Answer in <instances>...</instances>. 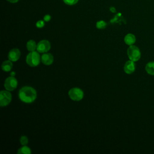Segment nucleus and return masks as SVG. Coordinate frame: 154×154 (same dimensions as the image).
Segmentation results:
<instances>
[{
	"label": "nucleus",
	"instance_id": "obj_1",
	"mask_svg": "<svg viewBox=\"0 0 154 154\" xmlns=\"http://www.w3.org/2000/svg\"><path fill=\"white\" fill-rule=\"evenodd\" d=\"M18 96L22 102L26 103H30L36 99L37 92L31 87L24 86L19 90Z\"/></svg>",
	"mask_w": 154,
	"mask_h": 154
},
{
	"label": "nucleus",
	"instance_id": "obj_2",
	"mask_svg": "<svg viewBox=\"0 0 154 154\" xmlns=\"http://www.w3.org/2000/svg\"><path fill=\"white\" fill-rule=\"evenodd\" d=\"M41 60V57L38 51L30 52L26 57V62L31 67L37 66Z\"/></svg>",
	"mask_w": 154,
	"mask_h": 154
},
{
	"label": "nucleus",
	"instance_id": "obj_3",
	"mask_svg": "<svg viewBox=\"0 0 154 154\" xmlns=\"http://www.w3.org/2000/svg\"><path fill=\"white\" fill-rule=\"evenodd\" d=\"M127 54L130 60L134 62L138 61L141 58V52L139 48L135 45H131L127 50Z\"/></svg>",
	"mask_w": 154,
	"mask_h": 154
},
{
	"label": "nucleus",
	"instance_id": "obj_4",
	"mask_svg": "<svg viewBox=\"0 0 154 154\" xmlns=\"http://www.w3.org/2000/svg\"><path fill=\"white\" fill-rule=\"evenodd\" d=\"M69 97L74 101H79L84 97L83 91L78 87H73L69 91Z\"/></svg>",
	"mask_w": 154,
	"mask_h": 154
},
{
	"label": "nucleus",
	"instance_id": "obj_5",
	"mask_svg": "<svg viewBox=\"0 0 154 154\" xmlns=\"http://www.w3.org/2000/svg\"><path fill=\"white\" fill-rule=\"evenodd\" d=\"M11 94L8 90H2L0 92V105L1 106H7L11 101Z\"/></svg>",
	"mask_w": 154,
	"mask_h": 154
},
{
	"label": "nucleus",
	"instance_id": "obj_6",
	"mask_svg": "<svg viewBox=\"0 0 154 154\" xmlns=\"http://www.w3.org/2000/svg\"><path fill=\"white\" fill-rule=\"evenodd\" d=\"M4 85L7 90L10 91H13L16 89L17 86V81L14 76H10L5 79Z\"/></svg>",
	"mask_w": 154,
	"mask_h": 154
},
{
	"label": "nucleus",
	"instance_id": "obj_7",
	"mask_svg": "<svg viewBox=\"0 0 154 154\" xmlns=\"http://www.w3.org/2000/svg\"><path fill=\"white\" fill-rule=\"evenodd\" d=\"M51 49V43L48 40H43L40 41L37 45V51L39 53H45Z\"/></svg>",
	"mask_w": 154,
	"mask_h": 154
},
{
	"label": "nucleus",
	"instance_id": "obj_8",
	"mask_svg": "<svg viewBox=\"0 0 154 154\" xmlns=\"http://www.w3.org/2000/svg\"><path fill=\"white\" fill-rule=\"evenodd\" d=\"M20 57V51L17 48H13L10 50L8 54V58L12 62L17 61Z\"/></svg>",
	"mask_w": 154,
	"mask_h": 154
},
{
	"label": "nucleus",
	"instance_id": "obj_9",
	"mask_svg": "<svg viewBox=\"0 0 154 154\" xmlns=\"http://www.w3.org/2000/svg\"><path fill=\"white\" fill-rule=\"evenodd\" d=\"M123 69L125 72L127 74H132L134 73L135 70V64L134 61L130 60L127 61L124 65Z\"/></svg>",
	"mask_w": 154,
	"mask_h": 154
},
{
	"label": "nucleus",
	"instance_id": "obj_10",
	"mask_svg": "<svg viewBox=\"0 0 154 154\" xmlns=\"http://www.w3.org/2000/svg\"><path fill=\"white\" fill-rule=\"evenodd\" d=\"M41 61L45 65H51L54 62V57L51 54L45 52L41 56Z\"/></svg>",
	"mask_w": 154,
	"mask_h": 154
},
{
	"label": "nucleus",
	"instance_id": "obj_11",
	"mask_svg": "<svg viewBox=\"0 0 154 154\" xmlns=\"http://www.w3.org/2000/svg\"><path fill=\"white\" fill-rule=\"evenodd\" d=\"M124 42L126 45L129 46L133 45L136 42V37L133 34L129 33L125 35L124 38Z\"/></svg>",
	"mask_w": 154,
	"mask_h": 154
},
{
	"label": "nucleus",
	"instance_id": "obj_12",
	"mask_svg": "<svg viewBox=\"0 0 154 154\" xmlns=\"http://www.w3.org/2000/svg\"><path fill=\"white\" fill-rule=\"evenodd\" d=\"M13 67V63L12 61L10 60H6L4 61L1 65V69L3 71L5 72H10Z\"/></svg>",
	"mask_w": 154,
	"mask_h": 154
},
{
	"label": "nucleus",
	"instance_id": "obj_13",
	"mask_svg": "<svg viewBox=\"0 0 154 154\" xmlns=\"http://www.w3.org/2000/svg\"><path fill=\"white\" fill-rule=\"evenodd\" d=\"M146 72L150 75H154V61L147 63L145 66Z\"/></svg>",
	"mask_w": 154,
	"mask_h": 154
},
{
	"label": "nucleus",
	"instance_id": "obj_14",
	"mask_svg": "<svg viewBox=\"0 0 154 154\" xmlns=\"http://www.w3.org/2000/svg\"><path fill=\"white\" fill-rule=\"evenodd\" d=\"M37 44H36L34 40H30L26 43V49L29 52L34 51L37 49Z\"/></svg>",
	"mask_w": 154,
	"mask_h": 154
},
{
	"label": "nucleus",
	"instance_id": "obj_15",
	"mask_svg": "<svg viewBox=\"0 0 154 154\" xmlns=\"http://www.w3.org/2000/svg\"><path fill=\"white\" fill-rule=\"evenodd\" d=\"M17 153L18 154H31V150L29 147H28L26 145H25L18 149Z\"/></svg>",
	"mask_w": 154,
	"mask_h": 154
},
{
	"label": "nucleus",
	"instance_id": "obj_16",
	"mask_svg": "<svg viewBox=\"0 0 154 154\" xmlns=\"http://www.w3.org/2000/svg\"><path fill=\"white\" fill-rule=\"evenodd\" d=\"M96 26L97 28L99 29H102L106 28V23L104 20H99L97 22L96 24Z\"/></svg>",
	"mask_w": 154,
	"mask_h": 154
},
{
	"label": "nucleus",
	"instance_id": "obj_17",
	"mask_svg": "<svg viewBox=\"0 0 154 154\" xmlns=\"http://www.w3.org/2000/svg\"><path fill=\"white\" fill-rule=\"evenodd\" d=\"M20 143L22 146L26 145L28 143V138L25 135H22L21 136L20 138Z\"/></svg>",
	"mask_w": 154,
	"mask_h": 154
},
{
	"label": "nucleus",
	"instance_id": "obj_18",
	"mask_svg": "<svg viewBox=\"0 0 154 154\" xmlns=\"http://www.w3.org/2000/svg\"><path fill=\"white\" fill-rule=\"evenodd\" d=\"M63 1L66 4H67L69 5H75L78 2V0H63Z\"/></svg>",
	"mask_w": 154,
	"mask_h": 154
},
{
	"label": "nucleus",
	"instance_id": "obj_19",
	"mask_svg": "<svg viewBox=\"0 0 154 154\" xmlns=\"http://www.w3.org/2000/svg\"><path fill=\"white\" fill-rule=\"evenodd\" d=\"M45 20H38L37 22H36V27L38 28H43L44 26H45Z\"/></svg>",
	"mask_w": 154,
	"mask_h": 154
},
{
	"label": "nucleus",
	"instance_id": "obj_20",
	"mask_svg": "<svg viewBox=\"0 0 154 154\" xmlns=\"http://www.w3.org/2000/svg\"><path fill=\"white\" fill-rule=\"evenodd\" d=\"M51 19V16L49 14H46L44 17H43V20L45 22H49Z\"/></svg>",
	"mask_w": 154,
	"mask_h": 154
},
{
	"label": "nucleus",
	"instance_id": "obj_21",
	"mask_svg": "<svg viewBox=\"0 0 154 154\" xmlns=\"http://www.w3.org/2000/svg\"><path fill=\"white\" fill-rule=\"evenodd\" d=\"M8 2H11V3H16L19 0H7Z\"/></svg>",
	"mask_w": 154,
	"mask_h": 154
},
{
	"label": "nucleus",
	"instance_id": "obj_22",
	"mask_svg": "<svg viewBox=\"0 0 154 154\" xmlns=\"http://www.w3.org/2000/svg\"><path fill=\"white\" fill-rule=\"evenodd\" d=\"M110 10H111L112 12H113V13H114V12L116 11V9H115L114 7H112L110 8Z\"/></svg>",
	"mask_w": 154,
	"mask_h": 154
},
{
	"label": "nucleus",
	"instance_id": "obj_23",
	"mask_svg": "<svg viewBox=\"0 0 154 154\" xmlns=\"http://www.w3.org/2000/svg\"><path fill=\"white\" fill-rule=\"evenodd\" d=\"M13 75H15V73H14V72H12L11 73V76H13Z\"/></svg>",
	"mask_w": 154,
	"mask_h": 154
}]
</instances>
